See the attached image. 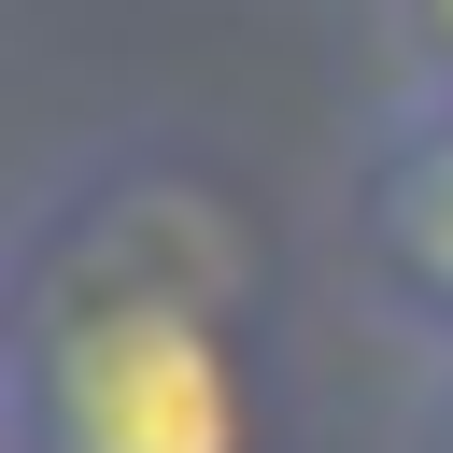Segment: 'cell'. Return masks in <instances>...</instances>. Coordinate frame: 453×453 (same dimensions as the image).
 <instances>
[{
  "mask_svg": "<svg viewBox=\"0 0 453 453\" xmlns=\"http://www.w3.org/2000/svg\"><path fill=\"white\" fill-rule=\"evenodd\" d=\"M382 57L396 85H453V0H382Z\"/></svg>",
  "mask_w": 453,
  "mask_h": 453,
  "instance_id": "277c9868",
  "label": "cell"
},
{
  "mask_svg": "<svg viewBox=\"0 0 453 453\" xmlns=\"http://www.w3.org/2000/svg\"><path fill=\"white\" fill-rule=\"evenodd\" d=\"M382 453H453V340H396V382H382Z\"/></svg>",
  "mask_w": 453,
  "mask_h": 453,
  "instance_id": "3957f363",
  "label": "cell"
},
{
  "mask_svg": "<svg viewBox=\"0 0 453 453\" xmlns=\"http://www.w3.org/2000/svg\"><path fill=\"white\" fill-rule=\"evenodd\" d=\"M14 453H297L283 226L170 127H85L14 198Z\"/></svg>",
  "mask_w": 453,
  "mask_h": 453,
  "instance_id": "6da1fadb",
  "label": "cell"
},
{
  "mask_svg": "<svg viewBox=\"0 0 453 453\" xmlns=\"http://www.w3.org/2000/svg\"><path fill=\"white\" fill-rule=\"evenodd\" d=\"M326 269L382 340H453V85H382L326 184Z\"/></svg>",
  "mask_w": 453,
  "mask_h": 453,
  "instance_id": "7a4b0ae2",
  "label": "cell"
}]
</instances>
